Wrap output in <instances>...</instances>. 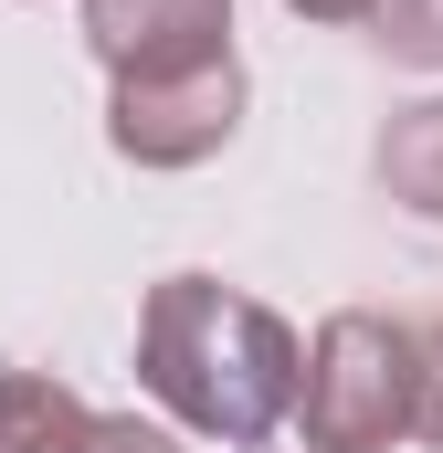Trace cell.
<instances>
[{
    "instance_id": "30bf717a",
    "label": "cell",
    "mask_w": 443,
    "mask_h": 453,
    "mask_svg": "<svg viewBox=\"0 0 443 453\" xmlns=\"http://www.w3.org/2000/svg\"><path fill=\"white\" fill-rule=\"evenodd\" d=\"M296 21H380V0H285Z\"/></svg>"
},
{
    "instance_id": "52a82bcc",
    "label": "cell",
    "mask_w": 443,
    "mask_h": 453,
    "mask_svg": "<svg viewBox=\"0 0 443 453\" xmlns=\"http://www.w3.org/2000/svg\"><path fill=\"white\" fill-rule=\"evenodd\" d=\"M369 42H380L391 64H412V74H443V0H380Z\"/></svg>"
},
{
    "instance_id": "7a4b0ae2",
    "label": "cell",
    "mask_w": 443,
    "mask_h": 453,
    "mask_svg": "<svg viewBox=\"0 0 443 453\" xmlns=\"http://www.w3.org/2000/svg\"><path fill=\"white\" fill-rule=\"evenodd\" d=\"M412 422H423V327L338 306L307 338V390H296L307 453H391Z\"/></svg>"
},
{
    "instance_id": "5b68a950",
    "label": "cell",
    "mask_w": 443,
    "mask_h": 453,
    "mask_svg": "<svg viewBox=\"0 0 443 453\" xmlns=\"http://www.w3.org/2000/svg\"><path fill=\"white\" fill-rule=\"evenodd\" d=\"M369 169H380V190H391L401 211L443 222V96H423V106H391L380 148H369Z\"/></svg>"
},
{
    "instance_id": "277c9868",
    "label": "cell",
    "mask_w": 443,
    "mask_h": 453,
    "mask_svg": "<svg viewBox=\"0 0 443 453\" xmlns=\"http://www.w3.org/2000/svg\"><path fill=\"white\" fill-rule=\"evenodd\" d=\"M85 53L116 85L232 64V0H85Z\"/></svg>"
},
{
    "instance_id": "ba28073f",
    "label": "cell",
    "mask_w": 443,
    "mask_h": 453,
    "mask_svg": "<svg viewBox=\"0 0 443 453\" xmlns=\"http://www.w3.org/2000/svg\"><path fill=\"white\" fill-rule=\"evenodd\" d=\"M85 453H180L159 422H137V411H96V433H85Z\"/></svg>"
},
{
    "instance_id": "9c48e42d",
    "label": "cell",
    "mask_w": 443,
    "mask_h": 453,
    "mask_svg": "<svg viewBox=\"0 0 443 453\" xmlns=\"http://www.w3.org/2000/svg\"><path fill=\"white\" fill-rule=\"evenodd\" d=\"M423 443H443V317L423 327V422H412Z\"/></svg>"
},
{
    "instance_id": "6da1fadb",
    "label": "cell",
    "mask_w": 443,
    "mask_h": 453,
    "mask_svg": "<svg viewBox=\"0 0 443 453\" xmlns=\"http://www.w3.org/2000/svg\"><path fill=\"white\" fill-rule=\"evenodd\" d=\"M137 390H148L180 433L253 453V443H275V433L296 422L307 338H296L264 296H243V285H222V274H169V285H148V306H137Z\"/></svg>"
},
{
    "instance_id": "8992f818",
    "label": "cell",
    "mask_w": 443,
    "mask_h": 453,
    "mask_svg": "<svg viewBox=\"0 0 443 453\" xmlns=\"http://www.w3.org/2000/svg\"><path fill=\"white\" fill-rule=\"evenodd\" d=\"M85 433H96V411H85L64 380L0 369V453H85Z\"/></svg>"
},
{
    "instance_id": "3957f363",
    "label": "cell",
    "mask_w": 443,
    "mask_h": 453,
    "mask_svg": "<svg viewBox=\"0 0 443 453\" xmlns=\"http://www.w3.org/2000/svg\"><path fill=\"white\" fill-rule=\"evenodd\" d=\"M243 127V64H190V74H137L106 96V148L137 169H201Z\"/></svg>"
}]
</instances>
